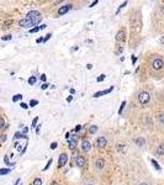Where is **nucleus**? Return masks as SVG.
Here are the masks:
<instances>
[{
	"instance_id": "f257e3e1",
	"label": "nucleus",
	"mask_w": 164,
	"mask_h": 185,
	"mask_svg": "<svg viewBox=\"0 0 164 185\" xmlns=\"http://www.w3.org/2000/svg\"><path fill=\"white\" fill-rule=\"evenodd\" d=\"M26 19H30V20H33V21H41V14L40 11L37 10H32V11H29L26 14Z\"/></svg>"
},
{
	"instance_id": "f03ea898",
	"label": "nucleus",
	"mask_w": 164,
	"mask_h": 185,
	"mask_svg": "<svg viewBox=\"0 0 164 185\" xmlns=\"http://www.w3.org/2000/svg\"><path fill=\"white\" fill-rule=\"evenodd\" d=\"M40 21H33V20H30V19H22L19 21V25L21 27H30V26H33V25H37Z\"/></svg>"
},
{
	"instance_id": "7ed1b4c3",
	"label": "nucleus",
	"mask_w": 164,
	"mask_h": 185,
	"mask_svg": "<svg viewBox=\"0 0 164 185\" xmlns=\"http://www.w3.org/2000/svg\"><path fill=\"white\" fill-rule=\"evenodd\" d=\"M150 99V96H149V94L147 91H141L139 94H138V102L141 104V105H144V104H147Z\"/></svg>"
},
{
	"instance_id": "20e7f679",
	"label": "nucleus",
	"mask_w": 164,
	"mask_h": 185,
	"mask_svg": "<svg viewBox=\"0 0 164 185\" xmlns=\"http://www.w3.org/2000/svg\"><path fill=\"white\" fill-rule=\"evenodd\" d=\"M78 140H79V136H72V137H69V140H68V144H69V148L72 149V151H74L75 148H76V143H78Z\"/></svg>"
},
{
	"instance_id": "39448f33",
	"label": "nucleus",
	"mask_w": 164,
	"mask_h": 185,
	"mask_svg": "<svg viewBox=\"0 0 164 185\" xmlns=\"http://www.w3.org/2000/svg\"><path fill=\"white\" fill-rule=\"evenodd\" d=\"M152 67H153V69H155V71H160V69L164 67V62L160 59V58H157V59L153 60Z\"/></svg>"
},
{
	"instance_id": "423d86ee",
	"label": "nucleus",
	"mask_w": 164,
	"mask_h": 185,
	"mask_svg": "<svg viewBox=\"0 0 164 185\" xmlns=\"http://www.w3.org/2000/svg\"><path fill=\"white\" fill-rule=\"evenodd\" d=\"M68 162V154L67 153H62L59 156V160H58V167L59 168H63Z\"/></svg>"
},
{
	"instance_id": "0eeeda50",
	"label": "nucleus",
	"mask_w": 164,
	"mask_h": 185,
	"mask_svg": "<svg viewBox=\"0 0 164 185\" xmlns=\"http://www.w3.org/2000/svg\"><path fill=\"white\" fill-rule=\"evenodd\" d=\"M106 144H107V141H106V138H105L104 136L98 137V140H96V147L98 148H105Z\"/></svg>"
},
{
	"instance_id": "6e6552de",
	"label": "nucleus",
	"mask_w": 164,
	"mask_h": 185,
	"mask_svg": "<svg viewBox=\"0 0 164 185\" xmlns=\"http://www.w3.org/2000/svg\"><path fill=\"white\" fill-rule=\"evenodd\" d=\"M116 42H123L126 40V32L123 30H120L119 32L116 33V37H115Z\"/></svg>"
},
{
	"instance_id": "1a4fd4ad",
	"label": "nucleus",
	"mask_w": 164,
	"mask_h": 185,
	"mask_svg": "<svg viewBox=\"0 0 164 185\" xmlns=\"http://www.w3.org/2000/svg\"><path fill=\"white\" fill-rule=\"evenodd\" d=\"M94 164H95V168H96V169L101 170V169H104V167H105V160L103 158H98V159L95 160Z\"/></svg>"
},
{
	"instance_id": "9d476101",
	"label": "nucleus",
	"mask_w": 164,
	"mask_h": 185,
	"mask_svg": "<svg viewBox=\"0 0 164 185\" xmlns=\"http://www.w3.org/2000/svg\"><path fill=\"white\" fill-rule=\"evenodd\" d=\"M75 164H76L79 168H83V167H85L87 162H85V159H84L81 156H78L76 158H75Z\"/></svg>"
},
{
	"instance_id": "9b49d317",
	"label": "nucleus",
	"mask_w": 164,
	"mask_h": 185,
	"mask_svg": "<svg viewBox=\"0 0 164 185\" xmlns=\"http://www.w3.org/2000/svg\"><path fill=\"white\" fill-rule=\"evenodd\" d=\"M112 90H114V86H110V88H109V89H106V90H101V91H98V93H95V94H94V98H99V96L106 95V94L111 93Z\"/></svg>"
},
{
	"instance_id": "f8f14e48",
	"label": "nucleus",
	"mask_w": 164,
	"mask_h": 185,
	"mask_svg": "<svg viewBox=\"0 0 164 185\" xmlns=\"http://www.w3.org/2000/svg\"><path fill=\"white\" fill-rule=\"evenodd\" d=\"M70 9H72V5H64V6H62V8H59V9H58V15H59V16H62V15L67 14V13H68Z\"/></svg>"
},
{
	"instance_id": "ddd939ff",
	"label": "nucleus",
	"mask_w": 164,
	"mask_h": 185,
	"mask_svg": "<svg viewBox=\"0 0 164 185\" xmlns=\"http://www.w3.org/2000/svg\"><path fill=\"white\" fill-rule=\"evenodd\" d=\"M90 148H91V144H90L89 141H87V140H84L83 142H81V149H83V152H88Z\"/></svg>"
},
{
	"instance_id": "4468645a",
	"label": "nucleus",
	"mask_w": 164,
	"mask_h": 185,
	"mask_svg": "<svg viewBox=\"0 0 164 185\" xmlns=\"http://www.w3.org/2000/svg\"><path fill=\"white\" fill-rule=\"evenodd\" d=\"M157 154L158 156H164V144H159L158 146V149H157Z\"/></svg>"
},
{
	"instance_id": "2eb2a0df",
	"label": "nucleus",
	"mask_w": 164,
	"mask_h": 185,
	"mask_svg": "<svg viewBox=\"0 0 164 185\" xmlns=\"http://www.w3.org/2000/svg\"><path fill=\"white\" fill-rule=\"evenodd\" d=\"M98 126H95V125H93V126H90L89 127V133L90 135H95L96 132H98Z\"/></svg>"
},
{
	"instance_id": "dca6fc26",
	"label": "nucleus",
	"mask_w": 164,
	"mask_h": 185,
	"mask_svg": "<svg viewBox=\"0 0 164 185\" xmlns=\"http://www.w3.org/2000/svg\"><path fill=\"white\" fill-rule=\"evenodd\" d=\"M36 82H37V78H36V77H33V75L30 77V78H29V80H27V83H29L30 85H35V84H36Z\"/></svg>"
},
{
	"instance_id": "f3484780",
	"label": "nucleus",
	"mask_w": 164,
	"mask_h": 185,
	"mask_svg": "<svg viewBox=\"0 0 164 185\" xmlns=\"http://www.w3.org/2000/svg\"><path fill=\"white\" fill-rule=\"evenodd\" d=\"M126 5H127V0H125V1H123V3H122V4L120 5L119 8H117V10H116V14H119L120 11H121V10H122V9H123V8L126 6Z\"/></svg>"
},
{
	"instance_id": "a211bd4d",
	"label": "nucleus",
	"mask_w": 164,
	"mask_h": 185,
	"mask_svg": "<svg viewBox=\"0 0 164 185\" xmlns=\"http://www.w3.org/2000/svg\"><path fill=\"white\" fill-rule=\"evenodd\" d=\"M21 99H22V95H21V94H16V95L13 96V101H14V102H16V101H20Z\"/></svg>"
},
{
	"instance_id": "6ab92c4d",
	"label": "nucleus",
	"mask_w": 164,
	"mask_h": 185,
	"mask_svg": "<svg viewBox=\"0 0 164 185\" xmlns=\"http://www.w3.org/2000/svg\"><path fill=\"white\" fill-rule=\"evenodd\" d=\"M134 142L141 147V146H143V144H144V140H143V138H136V140H134Z\"/></svg>"
},
{
	"instance_id": "aec40b11",
	"label": "nucleus",
	"mask_w": 164,
	"mask_h": 185,
	"mask_svg": "<svg viewBox=\"0 0 164 185\" xmlns=\"http://www.w3.org/2000/svg\"><path fill=\"white\" fill-rule=\"evenodd\" d=\"M11 37H13L11 35H5V36H3V37H1V40H3V41H10V40H11Z\"/></svg>"
},
{
	"instance_id": "412c9836",
	"label": "nucleus",
	"mask_w": 164,
	"mask_h": 185,
	"mask_svg": "<svg viewBox=\"0 0 164 185\" xmlns=\"http://www.w3.org/2000/svg\"><path fill=\"white\" fill-rule=\"evenodd\" d=\"M4 162L6 163V165H15V163H10L9 162V157L5 156V158H4Z\"/></svg>"
},
{
	"instance_id": "4be33fe9",
	"label": "nucleus",
	"mask_w": 164,
	"mask_h": 185,
	"mask_svg": "<svg viewBox=\"0 0 164 185\" xmlns=\"http://www.w3.org/2000/svg\"><path fill=\"white\" fill-rule=\"evenodd\" d=\"M125 106H126V101H122V102H121V106H120V110H119V114L120 115L122 114V110H123V107H125Z\"/></svg>"
},
{
	"instance_id": "5701e85b",
	"label": "nucleus",
	"mask_w": 164,
	"mask_h": 185,
	"mask_svg": "<svg viewBox=\"0 0 164 185\" xmlns=\"http://www.w3.org/2000/svg\"><path fill=\"white\" fill-rule=\"evenodd\" d=\"M10 169H0V175H5V174H9L10 173Z\"/></svg>"
},
{
	"instance_id": "b1692460",
	"label": "nucleus",
	"mask_w": 164,
	"mask_h": 185,
	"mask_svg": "<svg viewBox=\"0 0 164 185\" xmlns=\"http://www.w3.org/2000/svg\"><path fill=\"white\" fill-rule=\"evenodd\" d=\"M33 185H42V180L40 178H36L35 181H33Z\"/></svg>"
},
{
	"instance_id": "393cba45",
	"label": "nucleus",
	"mask_w": 164,
	"mask_h": 185,
	"mask_svg": "<svg viewBox=\"0 0 164 185\" xmlns=\"http://www.w3.org/2000/svg\"><path fill=\"white\" fill-rule=\"evenodd\" d=\"M152 164L155 167V169H158V170H160V167L158 165V163H157V160H154V159H152Z\"/></svg>"
},
{
	"instance_id": "a878e982",
	"label": "nucleus",
	"mask_w": 164,
	"mask_h": 185,
	"mask_svg": "<svg viewBox=\"0 0 164 185\" xmlns=\"http://www.w3.org/2000/svg\"><path fill=\"white\" fill-rule=\"evenodd\" d=\"M51 36H52V33H47L46 36H43V42H47V41L51 38Z\"/></svg>"
},
{
	"instance_id": "bb28decb",
	"label": "nucleus",
	"mask_w": 164,
	"mask_h": 185,
	"mask_svg": "<svg viewBox=\"0 0 164 185\" xmlns=\"http://www.w3.org/2000/svg\"><path fill=\"white\" fill-rule=\"evenodd\" d=\"M158 118H159V122H160L162 125H164V114H160L158 116Z\"/></svg>"
},
{
	"instance_id": "cd10ccee",
	"label": "nucleus",
	"mask_w": 164,
	"mask_h": 185,
	"mask_svg": "<svg viewBox=\"0 0 164 185\" xmlns=\"http://www.w3.org/2000/svg\"><path fill=\"white\" fill-rule=\"evenodd\" d=\"M105 78H106V75H105V74H101V75H99V78H98L96 80H98V82L100 83V82H103V80H104Z\"/></svg>"
},
{
	"instance_id": "c85d7f7f",
	"label": "nucleus",
	"mask_w": 164,
	"mask_h": 185,
	"mask_svg": "<svg viewBox=\"0 0 164 185\" xmlns=\"http://www.w3.org/2000/svg\"><path fill=\"white\" fill-rule=\"evenodd\" d=\"M37 104H38V101H37V100H31V101H30V106H31V107L36 106Z\"/></svg>"
},
{
	"instance_id": "c756f323",
	"label": "nucleus",
	"mask_w": 164,
	"mask_h": 185,
	"mask_svg": "<svg viewBox=\"0 0 164 185\" xmlns=\"http://www.w3.org/2000/svg\"><path fill=\"white\" fill-rule=\"evenodd\" d=\"M37 122H38V117H35V118L32 120V127H36Z\"/></svg>"
},
{
	"instance_id": "7c9ffc66",
	"label": "nucleus",
	"mask_w": 164,
	"mask_h": 185,
	"mask_svg": "<svg viewBox=\"0 0 164 185\" xmlns=\"http://www.w3.org/2000/svg\"><path fill=\"white\" fill-rule=\"evenodd\" d=\"M38 31H40V27H38V26H36L35 29H31L30 30V33H35V32H38Z\"/></svg>"
},
{
	"instance_id": "2f4dec72",
	"label": "nucleus",
	"mask_w": 164,
	"mask_h": 185,
	"mask_svg": "<svg viewBox=\"0 0 164 185\" xmlns=\"http://www.w3.org/2000/svg\"><path fill=\"white\" fill-rule=\"evenodd\" d=\"M51 164H52V159H49V160L47 162V165H46L45 168H43V170H47V169L49 168V165H51Z\"/></svg>"
},
{
	"instance_id": "473e14b6",
	"label": "nucleus",
	"mask_w": 164,
	"mask_h": 185,
	"mask_svg": "<svg viewBox=\"0 0 164 185\" xmlns=\"http://www.w3.org/2000/svg\"><path fill=\"white\" fill-rule=\"evenodd\" d=\"M4 126H5V121H4L3 117H0V128H3Z\"/></svg>"
},
{
	"instance_id": "72a5a7b5",
	"label": "nucleus",
	"mask_w": 164,
	"mask_h": 185,
	"mask_svg": "<svg viewBox=\"0 0 164 185\" xmlns=\"http://www.w3.org/2000/svg\"><path fill=\"white\" fill-rule=\"evenodd\" d=\"M57 146H58L57 142H52V143H51V149H56V148H57Z\"/></svg>"
},
{
	"instance_id": "f704fd0d",
	"label": "nucleus",
	"mask_w": 164,
	"mask_h": 185,
	"mask_svg": "<svg viewBox=\"0 0 164 185\" xmlns=\"http://www.w3.org/2000/svg\"><path fill=\"white\" fill-rule=\"evenodd\" d=\"M22 109H29V105L27 104H25V102H21V105H20Z\"/></svg>"
},
{
	"instance_id": "c9c22d12",
	"label": "nucleus",
	"mask_w": 164,
	"mask_h": 185,
	"mask_svg": "<svg viewBox=\"0 0 164 185\" xmlns=\"http://www.w3.org/2000/svg\"><path fill=\"white\" fill-rule=\"evenodd\" d=\"M48 86H49V85H48L47 83H43V84H42V86H41V89H42V90H46Z\"/></svg>"
},
{
	"instance_id": "e433bc0d",
	"label": "nucleus",
	"mask_w": 164,
	"mask_h": 185,
	"mask_svg": "<svg viewBox=\"0 0 164 185\" xmlns=\"http://www.w3.org/2000/svg\"><path fill=\"white\" fill-rule=\"evenodd\" d=\"M80 128H81V126H80V125H78V126L73 130V132H79V131H80Z\"/></svg>"
},
{
	"instance_id": "4c0bfd02",
	"label": "nucleus",
	"mask_w": 164,
	"mask_h": 185,
	"mask_svg": "<svg viewBox=\"0 0 164 185\" xmlns=\"http://www.w3.org/2000/svg\"><path fill=\"white\" fill-rule=\"evenodd\" d=\"M11 24H13V20H8V21H5L4 25H5V26H9V25H11Z\"/></svg>"
},
{
	"instance_id": "58836bf2",
	"label": "nucleus",
	"mask_w": 164,
	"mask_h": 185,
	"mask_svg": "<svg viewBox=\"0 0 164 185\" xmlns=\"http://www.w3.org/2000/svg\"><path fill=\"white\" fill-rule=\"evenodd\" d=\"M98 3H99V0H95L94 3H91V4H90V6H89V8H94V6H95V5H96Z\"/></svg>"
},
{
	"instance_id": "ea45409f",
	"label": "nucleus",
	"mask_w": 164,
	"mask_h": 185,
	"mask_svg": "<svg viewBox=\"0 0 164 185\" xmlns=\"http://www.w3.org/2000/svg\"><path fill=\"white\" fill-rule=\"evenodd\" d=\"M41 80H42V82H46V80H47V77H46V74H42V75H41Z\"/></svg>"
},
{
	"instance_id": "a19ab883",
	"label": "nucleus",
	"mask_w": 164,
	"mask_h": 185,
	"mask_svg": "<svg viewBox=\"0 0 164 185\" xmlns=\"http://www.w3.org/2000/svg\"><path fill=\"white\" fill-rule=\"evenodd\" d=\"M36 42H37V43L43 42V37H40V38H37V40H36Z\"/></svg>"
},
{
	"instance_id": "79ce46f5",
	"label": "nucleus",
	"mask_w": 164,
	"mask_h": 185,
	"mask_svg": "<svg viewBox=\"0 0 164 185\" xmlns=\"http://www.w3.org/2000/svg\"><path fill=\"white\" fill-rule=\"evenodd\" d=\"M72 100H73V95H69V96L67 98V101H68V102H70Z\"/></svg>"
},
{
	"instance_id": "37998d69",
	"label": "nucleus",
	"mask_w": 164,
	"mask_h": 185,
	"mask_svg": "<svg viewBox=\"0 0 164 185\" xmlns=\"http://www.w3.org/2000/svg\"><path fill=\"white\" fill-rule=\"evenodd\" d=\"M136 62H137V57H136V56H132V63H136Z\"/></svg>"
},
{
	"instance_id": "c03bdc74",
	"label": "nucleus",
	"mask_w": 164,
	"mask_h": 185,
	"mask_svg": "<svg viewBox=\"0 0 164 185\" xmlns=\"http://www.w3.org/2000/svg\"><path fill=\"white\" fill-rule=\"evenodd\" d=\"M46 27H47V25L43 24V25H41V26H40V30H43V29H46Z\"/></svg>"
},
{
	"instance_id": "a18cd8bd",
	"label": "nucleus",
	"mask_w": 164,
	"mask_h": 185,
	"mask_svg": "<svg viewBox=\"0 0 164 185\" xmlns=\"http://www.w3.org/2000/svg\"><path fill=\"white\" fill-rule=\"evenodd\" d=\"M27 132H29V128H27V127H25V128H24V135H26Z\"/></svg>"
},
{
	"instance_id": "49530a36",
	"label": "nucleus",
	"mask_w": 164,
	"mask_h": 185,
	"mask_svg": "<svg viewBox=\"0 0 164 185\" xmlns=\"http://www.w3.org/2000/svg\"><path fill=\"white\" fill-rule=\"evenodd\" d=\"M40 127H41V125H38V126H37V128H36V133H38V132H40Z\"/></svg>"
},
{
	"instance_id": "de8ad7c7",
	"label": "nucleus",
	"mask_w": 164,
	"mask_h": 185,
	"mask_svg": "<svg viewBox=\"0 0 164 185\" xmlns=\"http://www.w3.org/2000/svg\"><path fill=\"white\" fill-rule=\"evenodd\" d=\"M87 68H88V69H91V68H93V66H91V64H87Z\"/></svg>"
},
{
	"instance_id": "09e8293b",
	"label": "nucleus",
	"mask_w": 164,
	"mask_h": 185,
	"mask_svg": "<svg viewBox=\"0 0 164 185\" xmlns=\"http://www.w3.org/2000/svg\"><path fill=\"white\" fill-rule=\"evenodd\" d=\"M75 93V89H73V88H72V89H70V94H72V95H73V94H74Z\"/></svg>"
},
{
	"instance_id": "8fccbe9b",
	"label": "nucleus",
	"mask_w": 164,
	"mask_h": 185,
	"mask_svg": "<svg viewBox=\"0 0 164 185\" xmlns=\"http://www.w3.org/2000/svg\"><path fill=\"white\" fill-rule=\"evenodd\" d=\"M72 51H78V46H74V47L72 48Z\"/></svg>"
},
{
	"instance_id": "3c124183",
	"label": "nucleus",
	"mask_w": 164,
	"mask_h": 185,
	"mask_svg": "<svg viewBox=\"0 0 164 185\" xmlns=\"http://www.w3.org/2000/svg\"><path fill=\"white\" fill-rule=\"evenodd\" d=\"M160 43H164V36L163 37H160Z\"/></svg>"
},
{
	"instance_id": "603ef678",
	"label": "nucleus",
	"mask_w": 164,
	"mask_h": 185,
	"mask_svg": "<svg viewBox=\"0 0 164 185\" xmlns=\"http://www.w3.org/2000/svg\"><path fill=\"white\" fill-rule=\"evenodd\" d=\"M52 185H58V184H57V181H52Z\"/></svg>"
},
{
	"instance_id": "864d4df0",
	"label": "nucleus",
	"mask_w": 164,
	"mask_h": 185,
	"mask_svg": "<svg viewBox=\"0 0 164 185\" xmlns=\"http://www.w3.org/2000/svg\"><path fill=\"white\" fill-rule=\"evenodd\" d=\"M162 13H164V6H163V8H162Z\"/></svg>"
},
{
	"instance_id": "5fc2aeb1",
	"label": "nucleus",
	"mask_w": 164,
	"mask_h": 185,
	"mask_svg": "<svg viewBox=\"0 0 164 185\" xmlns=\"http://www.w3.org/2000/svg\"><path fill=\"white\" fill-rule=\"evenodd\" d=\"M60 1H63V0H58V1H57V4H58V3H60Z\"/></svg>"
},
{
	"instance_id": "6e6d98bb",
	"label": "nucleus",
	"mask_w": 164,
	"mask_h": 185,
	"mask_svg": "<svg viewBox=\"0 0 164 185\" xmlns=\"http://www.w3.org/2000/svg\"><path fill=\"white\" fill-rule=\"evenodd\" d=\"M141 185H147V184H146V183H142V184H141Z\"/></svg>"
},
{
	"instance_id": "4d7b16f0",
	"label": "nucleus",
	"mask_w": 164,
	"mask_h": 185,
	"mask_svg": "<svg viewBox=\"0 0 164 185\" xmlns=\"http://www.w3.org/2000/svg\"><path fill=\"white\" fill-rule=\"evenodd\" d=\"M89 185H91V184H89Z\"/></svg>"
}]
</instances>
